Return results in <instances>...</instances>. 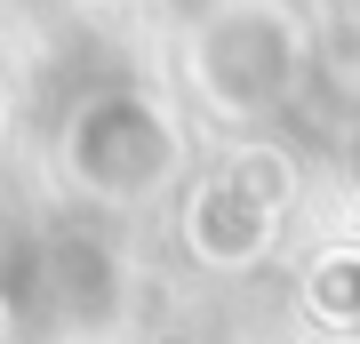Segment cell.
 I'll return each instance as SVG.
<instances>
[{
	"instance_id": "obj_1",
	"label": "cell",
	"mask_w": 360,
	"mask_h": 344,
	"mask_svg": "<svg viewBox=\"0 0 360 344\" xmlns=\"http://www.w3.org/2000/svg\"><path fill=\"white\" fill-rule=\"evenodd\" d=\"M312 25L296 0H217L184 40V80L217 120H264L304 89Z\"/></svg>"
},
{
	"instance_id": "obj_2",
	"label": "cell",
	"mask_w": 360,
	"mask_h": 344,
	"mask_svg": "<svg viewBox=\"0 0 360 344\" xmlns=\"http://www.w3.org/2000/svg\"><path fill=\"white\" fill-rule=\"evenodd\" d=\"M184 168V128L153 89H89L65 113V177L104 208H136Z\"/></svg>"
},
{
	"instance_id": "obj_3",
	"label": "cell",
	"mask_w": 360,
	"mask_h": 344,
	"mask_svg": "<svg viewBox=\"0 0 360 344\" xmlns=\"http://www.w3.org/2000/svg\"><path fill=\"white\" fill-rule=\"evenodd\" d=\"M296 208V160L281 144H232L184 200V248L208 272H257Z\"/></svg>"
},
{
	"instance_id": "obj_4",
	"label": "cell",
	"mask_w": 360,
	"mask_h": 344,
	"mask_svg": "<svg viewBox=\"0 0 360 344\" xmlns=\"http://www.w3.org/2000/svg\"><path fill=\"white\" fill-rule=\"evenodd\" d=\"M304 312L336 336H360V248H321L304 272Z\"/></svg>"
},
{
	"instance_id": "obj_5",
	"label": "cell",
	"mask_w": 360,
	"mask_h": 344,
	"mask_svg": "<svg viewBox=\"0 0 360 344\" xmlns=\"http://www.w3.org/2000/svg\"><path fill=\"white\" fill-rule=\"evenodd\" d=\"M0 320H8V305H0Z\"/></svg>"
}]
</instances>
